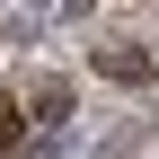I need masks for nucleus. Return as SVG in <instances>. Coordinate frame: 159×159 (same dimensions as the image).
I'll use <instances>...</instances> for the list:
<instances>
[{
  "label": "nucleus",
  "mask_w": 159,
  "mask_h": 159,
  "mask_svg": "<svg viewBox=\"0 0 159 159\" xmlns=\"http://www.w3.org/2000/svg\"><path fill=\"white\" fill-rule=\"evenodd\" d=\"M97 71L124 80V89H150V53H142V44H106V53H97Z\"/></svg>",
  "instance_id": "1"
},
{
  "label": "nucleus",
  "mask_w": 159,
  "mask_h": 159,
  "mask_svg": "<svg viewBox=\"0 0 159 159\" xmlns=\"http://www.w3.org/2000/svg\"><path fill=\"white\" fill-rule=\"evenodd\" d=\"M35 115H44V124H62V115H71V89H62V80H44V89H35Z\"/></svg>",
  "instance_id": "2"
},
{
  "label": "nucleus",
  "mask_w": 159,
  "mask_h": 159,
  "mask_svg": "<svg viewBox=\"0 0 159 159\" xmlns=\"http://www.w3.org/2000/svg\"><path fill=\"white\" fill-rule=\"evenodd\" d=\"M9 133H18V106H9V97H0V142H9Z\"/></svg>",
  "instance_id": "3"
}]
</instances>
